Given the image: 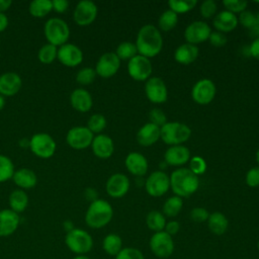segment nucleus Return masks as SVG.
Listing matches in <instances>:
<instances>
[{
    "mask_svg": "<svg viewBox=\"0 0 259 259\" xmlns=\"http://www.w3.org/2000/svg\"><path fill=\"white\" fill-rule=\"evenodd\" d=\"M138 54L148 59L156 57L163 48V37L157 26L145 24L138 32L136 39Z\"/></svg>",
    "mask_w": 259,
    "mask_h": 259,
    "instance_id": "1",
    "label": "nucleus"
},
{
    "mask_svg": "<svg viewBox=\"0 0 259 259\" xmlns=\"http://www.w3.org/2000/svg\"><path fill=\"white\" fill-rule=\"evenodd\" d=\"M198 177L188 168H179L171 173L170 188L181 198L193 194L198 189Z\"/></svg>",
    "mask_w": 259,
    "mask_h": 259,
    "instance_id": "2",
    "label": "nucleus"
},
{
    "mask_svg": "<svg viewBox=\"0 0 259 259\" xmlns=\"http://www.w3.org/2000/svg\"><path fill=\"white\" fill-rule=\"evenodd\" d=\"M112 217L111 204L104 199L97 198L89 204L85 213V223L92 229H100L108 225Z\"/></svg>",
    "mask_w": 259,
    "mask_h": 259,
    "instance_id": "3",
    "label": "nucleus"
},
{
    "mask_svg": "<svg viewBox=\"0 0 259 259\" xmlns=\"http://www.w3.org/2000/svg\"><path fill=\"white\" fill-rule=\"evenodd\" d=\"M190 136V127L182 122L170 121L160 127V139L170 146L181 145L188 141Z\"/></svg>",
    "mask_w": 259,
    "mask_h": 259,
    "instance_id": "4",
    "label": "nucleus"
},
{
    "mask_svg": "<svg viewBox=\"0 0 259 259\" xmlns=\"http://www.w3.org/2000/svg\"><path fill=\"white\" fill-rule=\"evenodd\" d=\"M44 32L49 44H52L56 47H61L67 44V40L70 37V28L68 23L57 17L50 18L47 20Z\"/></svg>",
    "mask_w": 259,
    "mask_h": 259,
    "instance_id": "5",
    "label": "nucleus"
},
{
    "mask_svg": "<svg viewBox=\"0 0 259 259\" xmlns=\"http://www.w3.org/2000/svg\"><path fill=\"white\" fill-rule=\"evenodd\" d=\"M65 244L75 254L85 255L93 247V239L85 230L73 228L69 230L65 237Z\"/></svg>",
    "mask_w": 259,
    "mask_h": 259,
    "instance_id": "6",
    "label": "nucleus"
},
{
    "mask_svg": "<svg viewBox=\"0 0 259 259\" xmlns=\"http://www.w3.org/2000/svg\"><path fill=\"white\" fill-rule=\"evenodd\" d=\"M152 253L158 258H168L174 252V241L172 236L168 235L165 231L154 233L149 242Z\"/></svg>",
    "mask_w": 259,
    "mask_h": 259,
    "instance_id": "7",
    "label": "nucleus"
},
{
    "mask_svg": "<svg viewBox=\"0 0 259 259\" xmlns=\"http://www.w3.org/2000/svg\"><path fill=\"white\" fill-rule=\"evenodd\" d=\"M29 149L35 156L41 159H48L55 154L57 145L49 134L38 133L30 138Z\"/></svg>",
    "mask_w": 259,
    "mask_h": 259,
    "instance_id": "8",
    "label": "nucleus"
},
{
    "mask_svg": "<svg viewBox=\"0 0 259 259\" xmlns=\"http://www.w3.org/2000/svg\"><path fill=\"white\" fill-rule=\"evenodd\" d=\"M145 188L149 195L160 197L169 190L170 177L164 171H154L146 179Z\"/></svg>",
    "mask_w": 259,
    "mask_h": 259,
    "instance_id": "9",
    "label": "nucleus"
},
{
    "mask_svg": "<svg viewBox=\"0 0 259 259\" xmlns=\"http://www.w3.org/2000/svg\"><path fill=\"white\" fill-rule=\"evenodd\" d=\"M153 68L150 59L137 55L132 58L127 63V72L128 75L136 81H147L151 74Z\"/></svg>",
    "mask_w": 259,
    "mask_h": 259,
    "instance_id": "10",
    "label": "nucleus"
},
{
    "mask_svg": "<svg viewBox=\"0 0 259 259\" xmlns=\"http://www.w3.org/2000/svg\"><path fill=\"white\" fill-rule=\"evenodd\" d=\"M93 133L87 126H74L67 133L66 141L68 145L75 150H84L91 146Z\"/></svg>",
    "mask_w": 259,
    "mask_h": 259,
    "instance_id": "11",
    "label": "nucleus"
},
{
    "mask_svg": "<svg viewBox=\"0 0 259 259\" xmlns=\"http://www.w3.org/2000/svg\"><path fill=\"white\" fill-rule=\"evenodd\" d=\"M215 85L210 79H201L197 81L191 90L192 99L200 105L210 103L215 96Z\"/></svg>",
    "mask_w": 259,
    "mask_h": 259,
    "instance_id": "12",
    "label": "nucleus"
},
{
    "mask_svg": "<svg viewBox=\"0 0 259 259\" xmlns=\"http://www.w3.org/2000/svg\"><path fill=\"white\" fill-rule=\"evenodd\" d=\"M97 12V6L93 1L81 0L77 3L74 9L73 17L78 25L87 26L96 19Z\"/></svg>",
    "mask_w": 259,
    "mask_h": 259,
    "instance_id": "13",
    "label": "nucleus"
},
{
    "mask_svg": "<svg viewBox=\"0 0 259 259\" xmlns=\"http://www.w3.org/2000/svg\"><path fill=\"white\" fill-rule=\"evenodd\" d=\"M211 32L210 27L204 21L196 20L188 24L184 30V38L187 44L196 46L208 39Z\"/></svg>",
    "mask_w": 259,
    "mask_h": 259,
    "instance_id": "14",
    "label": "nucleus"
},
{
    "mask_svg": "<svg viewBox=\"0 0 259 259\" xmlns=\"http://www.w3.org/2000/svg\"><path fill=\"white\" fill-rule=\"evenodd\" d=\"M119 67L120 60L118 57L115 55V53L108 52L101 55L98 59L95 66V72L96 75L102 78H110L117 73Z\"/></svg>",
    "mask_w": 259,
    "mask_h": 259,
    "instance_id": "15",
    "label": "nucleus"
},
{
    "mask_svg": "<svg viewBox=\"0 0 259 259\" xmlns=\"http://www.w3.org/2000/svg\"><path fill=\"white\" fill-rule=\"evenodd\" d=\"M145 92L147 98L153 103H163L168 97L166 84L159 77H150L146 81Z\"/></svg>",
    "mask_w": 259,
    "mask_h": 259,
    "instance_id": "16",
    "label": "nucleus"
},
{
    "mask_svg": "<svg viewBox=\"0 0 259 259\" xmlns=\"http://www.w3.org/2000/svg\"><path fill=\"white\" fill-rule=\"evenodd\" d=\"M57 58L67 67H76L82 63L83 53L76 45L67 42L58 49Z\"/></svg>",
    "mask_w": 259,
    "mask_h": 259,
    "instance_id": "17",
    "label": "nucleus"
},
{
    "mask_svg": "<svg viewBox=\"0 0 259 259\" xmlns=\"http://www.w3.org/2000/svg\"><path fill=\"white\" fill-rule=\"evenodd\" d=\"M105 189L109 196L120 198L127 193L130 189V180L124 174L115 173L107 179Z\"/></svg>",
    "mask_w": 259,
    "mask_h": 259,
    "instance_id": "18",
    "label": "nucleus"
},
{
    "mask_svg": "<svg viewBox=\"0 0 259 259\" xmlns=\"http://www.w3.org/2000/svg\"><path fill=\"white\" fill-rule=\"evenodd\" d=\"M91 148L96 157L100 159H107L113 154L114 144L109 136L99 134L93 138Z\"/></svg>",
    "mask_w": 259,
    "mask_h": 259,
    "instance_id": "19",
    "label": "nucleus"
},
{
    "mask_svg": "<svg viewBox=\"0 0 259 259\" xmlns=\"http://www.w3.org/2000/svg\"><path fill=\"white\" fill-rule=\"evenodd\" d=\"M164 160L170 166L184 165L190 160V151L182 145L171 146L164 153Z\"/></svg>",
    "mask_w": 259,
    "mask_h": 259,
    "instance_id": "20",
    "label": "nucleus"
},
{
    "mask_svg": "<svg viewBox=\"0 0 259 259\" xmlns=\"http://www.w3.org/2000/svg\"><path fill=\"white\" fill-rule=\"evenodd\" d=\"M20 223L19 214L10 208L0 210V237L12 235Z\"/></svg>",
    "mask_w": 259,
    "mask_h": 259,
    "instance_id": "21",
    "label": "nucleus"
},
{
    "mask_svg": "<svg viewBox=\"0 0 259 259\" xmlns=\"http://www.w3.org/2000/svg\"><path fill=\"white\" fill-rule=\"evenodd\" d=\"M22 81L18 74L6 72L0 76V95L13 96L21 88Z\"/></svg>",
    "mask_w": 259,
    "mask_h": 259,
    "instance_id": "22",
    "label": "nucleus"
},
{
    "mask_svg": "<svg viewBox=\"0 0 259 259\" xmlns=\"http://www.w3.org/2000/svg\"><path fill=\"white\" fill-rule=\"evenodd\" d=\"M124 164L128 172L135 176H144L149 168L146 157L139 152H131L127 154Z\"/></svg>",
    "mask_w": 259,
    "mask_h": 259,
    "instance_id": "23",
    "label": "nucleus"
},
{
    "mask_svg": "<svg viewBox=\"0 0 259 259\" xmlns=\"http://www.w3.org/2000/svg\"><path fill=\"white\" fill-rule=\"evenodd\" d=\"M238 23V16L228 10H224L218 13L212 20V25L215 30L223 33L234 30Z\"/></svg>",
    "mask_w": 259,
    "mask_h": 259,
    "instance_id": "24",
    "label": "nucleus"
},
{
    "mask_svg": "<svg viewBox=\"0 0 259 259\" xmlns=\"http://www.w3.org/2000/svg\"><path fill=\"white\" fill-rule=\"evenodd\" d=\"M70 103L75 110L87 112L91 109L93 100L91 94L86 89L77 88L70 95Z\"/></svg>",
    "mask_w": 259,
    "mask_h": 259,
    "instance_id": "25",
    "label": "nucleus"
},
{
    "mask_svg": "<svg viewBox=\"0 0 259 259\" xmlns=\"http://www.w3.org/2000/svg\"><path fill=\"white\" fill-rule=\"evenodd\" d=\"M160 139V127L152 122L144 124L137 133V141L143 147H150Z\"/></svg>",
    "mask_w": 259,
    "mask_h": 259,
    "instance_id": "26",
    "label": "nucleus"
},
{
    "mask_svg": "<svg viewBox=\"0 0 259 259\" xmlns=\"http://www.w3.org/2000/svg\"><path fill=\"white\" fill-rule=\"evenodd\" d=\"M198 54H199V51L196 46L185 42L180 45L175 50L174 59L177 63L181 65H189L197 59Z\"/></svg>",
    "mask_w": 259,
    "mask_h": 259,
    "instance_id": "27",
    "label": "nucleus"
},
{
    "mask_svg": "<svg viewBox=\"0 0 259 259\" xmlns=\"http://www.w3.org/2000/svg\"><path fill=\"white\" fill-rule=\"evenodd\" d=\"M12 180L18 187L22 189H29L36 185L37 177L31 169L20 168L14 171Z\"/></svg>",
    "mask_w": 259,
    "mask_h": 259,
    "instance_id": "28",
    "label": "nucleus"
},
{
    "mask_svg": "<svg viewBox=\"0 0 259 259\" xmlns=\"http://www.w3.org/2000/svg\"><path fill=\"white\" fill-rule=\"evenodd\" d=\"M206 222L209 231L218 236L225 234L229 227V221L227 217L220 211L209 213V217Z\"/></svg>",
    "mask_w": 259,
    "mask_h": 259,
    "instance_id": "29",
    "label": "nucleus"
},
{
    "mask_svg": "<svg viewBox=\"0 0 259 259\" xmlns=\"http://www.w3.org/2000/svg\"><path fill=\"white\" fill-rule=\"evenodd\" d=\"M10 209L15 211L16 213L22 212L28 204V197L26 193L21 189L13 190L8 198Z\"/></svg>",
    "mask_w": 259,
    "mask_h": 259,
    "instance_id": "30",
    "label": "nucleus"
},
{
    "mask_svg": "<svg viewBox=\"0 0 259 259\" xmlns=\"http://www.w3.org/2000/svg\"><path fill=\"white\" fill-rule=\"evenodd\" d=\"M102 249L110 256H116L122 249V240L117 234H108L102 241Z\"/></svg>",
    "mask_w": 259,
    "mask_h": 259,
    "instance_id": "31",
    "label": "nucleus"
},
{
    "mask_svg": "<svg viewBox=\"0 0 259 259\" xmlns=\"http://www.w3.org/2000/svg\"><path fill=\"white\" fill-rule=\"evenodd\" d=\"M53 10V4L51 0H33L29 3L28 11L36 18H41L48 15Z\"/></svg>",
    "mask_w": 259,
    "mask_h": 259,
    "instance_id": "32",
    "label": "nucleus"
},
{
    "mask_svg": "<svg viewBox=\"0 0 259 259\" xmlns=\"http://www.w3.org/2000/svg\"><path fill=\"white\" fill-rule=\"evenodd\" d=\"M146 224L151 231L157 233L164 231L166 226V219L162 212L158 210H152L146 217Z\"/></svg>",
    "mask_w": 259,
    "mask_h": 259,
    "instance_id": "33",
    "label": "nucleus"
},
{
    "mask_svg": "<svg viewBox=\"0 0 259 259\" xmlns=\"http://www.w3.org/2000/svg\"><path fill=\"white\" fill-rule=\"evenodd\" d=\"M183 206V201H182V198L177 196V195H174V196H171L169 197L163 204V214L166 215V217H169V218H174L176 217L181 208Z\"/></svg>",
    "mask_w": 259,
    "mask_h": 259,
    "instance_id": "34",
    "label": "nucleus"
},
{
    "mask_svg": "<svg viewBox=\"0 0 259 259\" xmlns=\"http://www.w3.org/2000/svg\"><path fill=\"white\" fill-rule=\"evenodd\" d=\"M178 22V16L175 12L168 9L165 10L158 19V26L163 31H169L173 29Z\"/></svg>",
    "mask_w": 259,
    "mask_h": 259,
    "instance_id": "35",
    "label": "nucleus"
},
{
    "mask_svg": "<svg viewBox=\"0 0 259 259\" xmlns=\"http://www.w3.org/2000/svg\"><path fill=\"white\" fill-rule=\"evenodd\" d=\"M115 55L118 57L119 60L130 61L132 58H134L135 56L138 55V50L134 42L122 41L117 46Z\"/></svg>",
    "mask_w": 259,
    "mask_h": 259,
    "instance_id": "36",
    "label": "nucleus"
},
{
    "mask_svg": "<svg viewBox=\"0 0 259 259\" xmlns=\"http://www.w3.org/2000/svg\"><path fill=\"white\" fill-rule=\"evenodd\" d=\"M57 54H58L57 47L48 42L39 49L37 53V59L42 64H51L56 60Z\"/></svg>",
    "mask_w": 259,
    "mask_h": 259,
    "instance_id": "37",
    "label": "nucleus"
},
{
    "mask_svg": "<svg viewBox=\"0 0 259 259\" xmlns=\"http://www.w3.org/2000/svg\"><path fill=\"white\" fill-rule=\"evenodd\" d=\"M14 174V165L10 158L0 155V183L12 179Z\"/></svg>",
    "mask_w": 259,
    "mask_h": 259,
    "instance_id": "38",
    "label": "nucleus"
},
{
    "mask_svg": "<svg viewBox=\"0 0 259 259\" xmlns=\"http://www.w3.org/2000/svg\"><path fill=\"white\" fill-rule=\"evenodd\" d=\"M197 4L196 0H170L168 2L170 10L178 13H186L192 10Z\"/></svg>",
    "mask_w": 259,
    "mask_h": 259,
    "instance_id": "39",
    "label": "nucleus"
},
{
    "mask_svg": "<svg viewBox=\"0 0 259 259\" xmlns=\"http://www.w3.org/2000/svg\"><path fill=\"white\" fill-rule=\"evenodd\" d=\"M106 126V118L100 114L95 113L92 114L87 122V127L93 133V134H100Z\"/></svg>",
    "mask_w": 259,
    "mask_h": 259,
    "instance_id": "40",
    "label": "nucleus"
},
{
    "mask_svg": "<svg viewBox=\"0 0 259 259\" xmlns=\"http://www.w3.org/2000/svg\"><path fill=\"white\" fill-rule=\"evenodd\" d=\"M96 77V72L95 69L93 68H83L81 69L77 75H76V81L81 84V85H89L91 83H93V81L95 80Z\"/></svg>",
    "mask_w": 259,
    "mask_h": 259,
    "instance_id": "41",
    "label": "nucleus"
},
{
    "mask_svg": "<svg viewBox=\"0 0 259 259\" xmlns=\"http://www.w3.org/2000/svg\"><path fill=\"white\" fill-rule=\"evenodd\" d=\"M193 174L196 176L203 174L206 171V162L203 158L199 156H194L189 160V168Z\"/></svg>",
    "mask_w": 259,
    "mask_h": 259,
    "instance_id": "42",
    "label": "nucleus"
},
{
    "mask_svg": "<svg viewBox=\"0 0 259 259\" xmlns=\"http://www.w3.org/2000/svg\"><path fill=\"white\" fill-rule=\"evenodd\" d=\"M114 259H145L144 254L137 248L125 247L114 257Z\"/></svg>",
    "mask_w": 259,
    "mask_h": 259,
    "instance_id": "43",
    "label": "nucleus"
},
{
    "mask_svg": "<svg viewBox=\"0 0 259 259\" xmlns=\"http://www.w3.org/2000/svg\"><path fill=\"white\" fill-rule=\"evenodd\" d=\"M223 5L227 8L228 11L232 13H241L247 8V1L244 0H224Z\"/></svg>",
    "mask_w": 259,
    "mask_h": 259,
    "instance_id": "44",
    "label": "nucleus"
},
{
    "mask_svg": "<svg viewBox=\"0 0 259 259\" xmlns=\"http://www.w3.org/2000/svg\"><path fill=\"white\" fill-rule=\"evenodd\" d=\"M150 122L156 124L157 126L161 127L167 122V117L165 112L160 108H153L149 112Z\"/></svg>",
    "mask_w": 259,
    "mask_h": 259,
    "instance_id": "45",
    "label": "nucleus"
},
{
    "mask_svg": "<svg viewBox=\"0 0 259 259\" xmlns=\"http://www.w3.org/2000/svg\"><path fill=\"white\" fill-rule=\"evenodd\" d=\"M218 6L213 0H205L200 5V14L203 18H210L217 12Z\"/></svg>",
    "mask_w": 259,
    "mask_h": 259,
    "instance_id": "46",
    "label": "nucleus"
},
{
    "mask_svg": "<svg viewBox=\"0 0 259 259\" xmlns=\"http://www.w3.org/2000/svg\"><path fill=\"white\" fill-rule=\"evenodd\" d=\"M255 17H256V14H254L252 11L244 10L243 12L240 13V15L238 17V21L240 22V24L242 26H244L248 29H251L254 25Z\"/></svg>",
    "mask_w": 259,
    "mask_h": 259,
    "instance_id": "47",
    "label": "nucleus"
},
{
    "mask_svg": "<svg viewBox=\"0 0 259 259\" xmlns=\"http://www.w3.org/2000/svg\"><path fill=\"white\" fill-rule=\"evenodd\" d=\"M189 217L195 223H203V222L207 221V219L209 217V213L206 210V208L197 206V207H194V208L191 209V211L189 213Z\"/></svg>",
    "mask_w": 259,
    "mask_h": 259,
    "instance_id": "48",
    "label": "nucleus"
},
{
    "mask_svg": "<svg viewBox=\"0 0 259 259\" xmlns=\"http://www.w3.org/2000/svg\"><path fill=\"white\" fill-rule=\"evenodd\" d=\"M246 183L250 187L259 186V166L252 167L246 174Z\"/></svg>",
    "mask_w": 259,
    "mask_h": 259,
    "instance_id": "49",
    "label": "nucleus"
},
{
    "mask_svg": "<svg viewBox=\"0 0 259 259\" xmlns=\"http://www.w3.org/2000/svg\"><path fill=\"white\" fill-rule=\"evenodd\" d=\"M208 40L211 44V46H213L215 48H221L227 44V37H226L225 33L217 31V30L210 32Z\"/></svg>",
    "mask_w": 259,
    "mask_h": 259,
    "instance_id": "50",
    "label": "nucleus"
},
{
    "mask_svg": "<svg viewBox=\"0 0 259 259\" xmlns=\"http://www.w3.org/2000/svg\"><path fill=\"white\" fill-rule=\"evenodd\" d=\"M53 10L58 13H63L69 8V1L67 0H54L52 1Z\"/></svg>",
    "mask_w": 259,
    "mask_h": 259,
    "instance_id": "51",
    "label": "nucleus"
},
{
    "mask_svg": "<svg viewBox=\"0 0 259 259\" xmlns=\"http://www.w3.org/2000/svg\"><path fill=\"white\" fill-rule=\"evenodd\" d=\"M179 230H180V224L177 221H170L166 223V226L164 228V231L170 236L176 235L179 232Z\"/></svg>",
    "mask_w": 259,
    "mask_h": 259,
    "instance_id": "52",
    "label": "nucleus"
},
{
    "mask_svg": "<svg viewBox=\"0 0 259 259\" xmlns=\"http://www.w3.org/2000/svg\"><path fill=\"white\" fill-rule=\"evenodd\" d=\"M249 51H250V55L253 58H255L256 60H259V37L254 38V40L250 45Z\"/></svg>",
    "mask_w": 259,
    "mask_h": 259,
    "instance_id": "53",
    "label": "nucleus"
},
{
    "mask_svg": "<svg viewBox=\"0 0 259 259\" xmlns=\"http://www.w3.org/2000/svg\"><path fill=\"white\" fill-rule=\"evenodd\" d=\"M250 31H251V34H252L253 36H255V38L259 37V12L256 14L254 25H253V27L250 29Z\"/></svg>",
    "mask_w": 259,
    "mask_h": 259,
    "instance_id": "54",
    "label": "nucleus"
},
{
    "mask_svg": "<svg viewBox=\"0 0 259 259\" xmlns=\"http://www.w3.org/2000/svg\"><path fill=\"white\" fill-rule=\"evenodd\" d=\"M85 196L87 199L91 200V202H92L97 199V192L93 188H87L85 190Z\"/></svg>",
    "mask_w": 259,
    "mask_h": 259,
    "instance_id": "55",
    "label": "nucleus"
},
{
    "mask_svg": "<svg viewBox=\"0 0 259 259\" xmlns=\"http://www.w3.org/2000/svg\"><path fill=\"white\" fill-rule=\"evenodd\" d=\"M8 26V18L4 13H0V32L5 30Z\"/></svg>",
    "mask_w": 259,
    "mask_h": 259,
    "instance_id": "56",
    "label": "nucleus"
},
{
    "mask_svg": "<svg viewBox=\"0 0 259 259\" xmlns=\"http://www.w3.org/2000/svg\"><path fill=\"white\" fill-rule=\"evenodd\" d=\"M12 4L11 0H0V13H4V11L8 10Z\"/></svg>",
    "mask_w": 259,
    "mask_h": 259,
    "instance_id": "57",
    "label": "nucleus"
},
{
    "mask_svg": "<svg viewBox=\"0 0 259 259\" xmlns=\"http://www.w3.org/2000/svg\"><path fill=\"white\" fill-rule=\"evenodd\" d=\"M29 145H30V139L23 138L19 141V146L21 148H29Z\"/></svg>",
    "mask_w": 259,
    "mask_h": 259,
    "instance_id": "58",
    "label": "nucleus"
},
{
    "mask_svg": "<svg viewBox=\"0 0 259 259\" xmlns=\"http://www.w3.org/2000/svg\"><path fill=\"white\" fill-rule=\"evenodd\" d=\"M4 105H5V99H4V97L2 95H0V110L3 109Z\"/></svg>",
    "mask_w": 259,
    "mask_h": 259,
    "instance_id": "59",
    "label": "nucleus"
},
{
    "mask_svg": "<svg viewBox=\"0 0 259 259\" xmlns=\"http://www.w3.org/2000/svg\"><path fill=\"white\" fill-rule=\"evenodd\" d=\"M73 259H90V258L88 256H86V255H77Z\"/></svg>",
    "mask_w": 259,
    "mask_h": 259,
    "instance_id": "60",
    "label": "nucleus"
},
{
    "mask_svg": "<svg viewBox=\"0 0 259 259\" xmlns=\"http://www.w3.org/2000/svg\"><path fill=\"white\" fill-rule=\"evenodd\" d=\"M256 161H257V163L259 164V149H258L257 152H256Z\"/></svg>",
    "mask_w": 259,
    "mask_h": 259,
    "instance_id": "61",
    "label": "nucleus"
},
{
    "mask_svg": "<svg viewBox=\"0 0 259 259\" xmlns=\"http://www.w3.org/2000/svg\"><path fill=\"white\" fill-rule=\"evenodd\" d=\"M257 248H258V251H259V240H258V242H257Z\"/></svg>",
    "mask_w": 259,
    "mask_h": 259,
    "instance_id": "62",
    "label": "nucleus"
},
{
    "mask_svg": "<svg viewBox=\"0 0 259 259\" xmlns=\"http://www.w3.org/2000/svg\"><path fill=\"white\" fill-rule=\"evenodd\" d=\"M0 41H1V40H0Z\"/></svg>",
    "mask_w": 259,
    "mask_h": 259,
    "instance_id": "63",
    "label": "nucleus"
}]
</instances>
